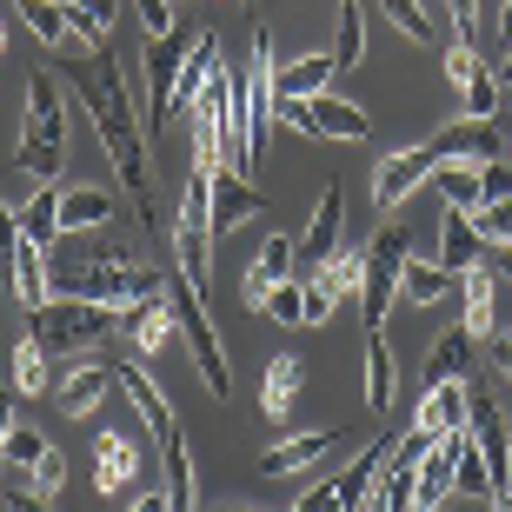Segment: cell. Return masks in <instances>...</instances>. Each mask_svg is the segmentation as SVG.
Returning a JSON list of instances; mask_svg holds the SVG:
<instances>
[{"label": "cell", "instance_id": "cell-1", "mask_svg": "<svg viewBox=\"0 0 512 512\" xmlns=\"http://www.w3.org/2000/svg\"><path fill=\"white\" fill-rule=\"evenodd\" d=\"M54 74L80 94V107H87V120H94V133H100V147L114 160V180L140 200V213H147L153 207V147H147V133H140V120H133V94H127V74H120V54L114 47L60 54Z\"/></svg>", "mask_w": 512, "mask_h": 512}, {"label": "cell", "instance_id": "cell-2", "mask_svg": "<svg viewBox=\"0 0 512 512\" xmlns=\"http://www.w3.org/2000/svg\"><path fill=\"white\" fill-rule=\"evenodd\" d=\"M54 286L67 300L127 306V300H147V293H167V273L147 260V240H140V247H107V253H94V260L54 266Z\"/></svg>", "mask_w": 512, "mask_h": 512}, {"label": "cell", "instance_id": "cell-3", "mask_svg": "<svg viewBox=\"0 0 512 512\" xmlns=\"http://www.w3.org/2000/svg\"><path fill=\"white\" fill-rule=\"evenodd\" d=\"M67 80L60 74H34L27 80V114H20V147L14 167L27 173V187H54L67 167Z\"/></svg>", "mask_w": 512, "mask_h": 512}, {"label": "cell", "instance_id": "cell-4", "mask_svg": "<svg viewBox=\"0 0 512 512\" xmlns=\"http://www.w3.org/2000/svg\"><path fill=\"white\" fill-rule=\"evenodd\" d=\"M27 340H40L54 360H94L107 346L120 340V306H100V300H47L34 306V320H27Z\"/></svg>", "mask_w": 512, "mask_h": 512}, {"label": "cell", "instance_id": "cell-5", "mask_svg": "<svg viewBox=\"0 0 512 512\" xmlns=\"http://www.w3.org/2000/svg\"><path fill=\"white\" fill-rule=\"evenodd\" d=\"M173 273L193 280V293H207L213 280V167L193 160L180 207H173Z\"/></svg>", "mask_w": 512, "mask_h": 512}, {"label": "cell", "instance_id": "cell-6", "mask_svg": "<svg viewBox=\"0 0 512 512\" xmlns=\"http://www.w3.org/2000/svg\"><path fill=\"white\" fill-rule=\"evenodd\" d=\"M167 300H173V320H180V333H187V346H193V373L207 380L213 399H233V366H227L220 333H213L207 293H193V280H180V273H173V280H167Z\"/></svg>", "mask_w": 512, "mask_h": 512}, {"label": "cell", "instance_id": "cell-7", "mask_svg": "<svg viewBox=\"0 0 512 512\" xmlns=\"http://www.w3.org/2000/svg\"><path fill=\"white\" fill-rule=\"evenodd\" d=\"M273 40H266V27H253V47H247V74H233V107H240V133H247V160L260 167L266 153V127H273V100H280V87H273Z\"/></svg>", "mask_w": 512, "mask_h": 512}, {"label": "cell", "instance_id": "cell-8", "mask_svg": "<svg viewBox=\"0 0 512 512\" xmlns=\"http://www.w3.org/2000/svg\"><path fill=\"white\" fill-rule=\"evenodd\" d=\"M406 260H413V247H406V227H399V220H386V227L366 240V253H360V313H366V326H380L386 313H393Z\"/></svg>", "mask_w": 512, "mask_h": 512}, {"label": "cell", "instance_id": "cell-9", "mask_svg": "<svg viewBox=\"0 0 512 512\" xmlns=\"http://www.w3.org/2000/svg\"><path fill=\"white\" fill-rule=\"evenodd\" d=\"M187 54H193V34H180V27L147 47V147H153V133L173 120V87H180Z\"/></svg>", "mask_w": 512, "mask_h": 512}, {"label": "cell", "instance_id": "cell-10", "mask_svg": "<svg viewBox=\"0 0 512 512\" xmlns=\"http://www.w3.org/2000/svg\"><path fill=\"white\" fill-rule=\"evenodd\" d=\"M446 80L459 87V114L466 120H493L499 114V74L479 60L473 40H453V47H446Z\"/></svg>", "mask_w": 512, "mask_h": 512}, {"label": "cell", "instance_id": "cell-11", "mask_svg": "<svg viewBox=\"0 0 512 512\" xmlns=\"http://www.w3.org/2000/svg\"><path fill=\"white\" fill-rule=\"evenodd\" d=\"M433 167H439V153L426 147V140H419V147L386 153V160H380V173H373V207H380V213H393V207H399V200H406L413 187H426V180H433Z\"/></svg>", "mask_w": 512, "mask_h": 512}, {"label": "cell", "instance_id": "cell-12", "mask_svg": "<svg viewBox=\"0 0 512 512\" xmlns=\"http://www.w3.org/2000/svg\"><path fill=\"white\" fill-rule=\"evenodd\" d=\"M346 426H313V433L300 439H280V446H266L260 453V479H286V473H306V466H320V459H333L346 446Z\"/></svg>", "mask_w": 512, "mask_h": 512}, {"label": "cell", "instance_id": "cell-13", "mask_svg": "<svg viewBox=\"0 0 512 512\" xmlns=\"http://www.w3.org/2000/svg\"><path fill=\"white\" fill-rule=\"evenodd\" d=\"M173 300L167 293H147V300H127L120 306V346H127V353H140V360H153V353H160V346L173 340Z\"/></svg>", "mask_w": 512, "mask_h": 512}, {"label": "cell", "instance_id": "cell-14", "mask_svg": "<svg viewBox=\"0 0 512 512\" xmlns=\"http://www.w3.org/2000/svg\"><path fill=\"white\" fill-rule=\"evenodd\" d=\"M473 419V386L466 380H439V386H419V406H413V426L426 439H453L459 426Z\"/></svg>", "mask_w": 512, "mask_h": 512}, {"label": "cell", "instance_id": "cell-15", "mask_svg": "<svg viewBox=\"0 0 512 512\" xmlns=\"http://www.w3.org/2000/svg\"><path fill=\"white\" fill-rule=\"evenodd\" d=\"M114 373H120V393L133 399V413L147 419V433H153V439L180 433V426H173V399L160 393V380H153V373H147V360H140V353H127V360H120Z\"/></svg>", "mask_w": 512, "mask_h": 512}, {"label": "cell", "instance_id": "cell-16", "mask_svg": "<svg viewBox=\"0 0 512 512\" xmlns=\"http://www.w3.org/2000/svg\"><path fill=\"white\" fill-rule=\"evenodd\" d=\"M426 147H433L439 160H479V167H486V160H506V140H499L493 120H466V114H459L453 127H439Z\"/></svg>", "mask_w": 512, "mask_h": 512}, {"label": "cell", "instance_id": "cell-17", "mask_svg": "<svg viewBox=\"0 0 512 512\" xmlns=\"http://www.w3.org/2000/svg\"><path fill=\"white\" fill-rule=\"evenodd\" d=\"M340 207H346L340 187H326L320 193V213H313V227H306L300 247H293V273H300V280H306V273H320V266L340 253Z\"/></svg>", "mask_w": 512, "mask_h": 512}, {"label": "cell", "instance_id": "cell-18", "mask_svg": "<svg viewBox=\"0 0 512 512\" xmlns=\"http://www.w3.org/2000/svg\"><path fill=\"white\" fill-rule=\"evenodd\" d=\"M459 300H466V320H459V326H466L473 340H493V333H499V273L486 260L459 273Z\"/></svg>", "mask_w": 512, "mask_h": 512}, {"label": "cell", "instance_id": "cell-19", "mask_svg": "<svg viewBox=\"0 0 512 512\" xmlns=\"http://www.w3.org/2000/svg\"><path fill=\"white\" fill-rule=\"evenodd\" d=\"M253 213H266V193L247 187L233 167H213V233H233V227H247Z\"/></svg>", "mask_w": 512, "mask_h": 512}, {"label": "cell", "instance_id": "cell-20", "mask_svg": "<svg viewBox=\"0 0 512 512\" xmlns=\"http://www.w3.org/2000/svg\"><path fill=\"white\" fill-rule=\"evenodd\" d=\"M107 386H120V373H114V360H74V373L60 380V413L67 419H80V413H94L100 399H107Z\"/></svg>", "mask_w": 512, "mask_h": 512}, {"label": "cell", "instance_id": "cell-21", "mask_svg": "<svg viewBox=\"0 0 512 512\" xmlns=\"http://www.w3.org/2000/svg\"><path fill=\"white\" fill-rule=\"evenodd\" d=\"M213 67H220V34H213V27H200V34H193L187 67H180V87H173V114H193V107H200Z\"/></svg>", "mask_w": 512, "mask_h": 512}, {"label": "cell", "instance_id": "cell-22", "mask_svg": "<svg viewBox=\"0 0 512 512\" xmlns=\"http://www.w3.org/2000/svg\"><path fill=\"white\" fill-rule=\"evenodd\" d=\"M306 386V366L293 360V353H273L266 360V380H260V413L280 426V419H293V399H300Z\"/></svg>", "mask_w": 512, "mask_h": 512}, {"label": "cell", "instance_id": "cell-23", "mask_svg": "<svg viewBox=\"0 0 512 512\" xmlns=\"http://www.w3.org/2000/svg\"><path fill=\"white\" fill-rule=\"evenodd\" d=\"M479 253H486V240H479V227H473V213H459V207H446V220H439V266L446 273H466V266H479Z\"/></svg>", "mask_w": 512, "mask_h": 512}, {"label": "cell", "instance_id": "cell-24", "mask_svg": "<svg viewBox=\"0 0 512 512\" xmlns=\"http://www.w3.org/2000/svg\"><path fill=\"white\" fill-rule=\"evenodd\" d=\"M127 479H140V446L127 433H100L94 439V486L100 493H120Z\"/></svg>", "mask_w": 512, "mask_h": 512}, {"label": "cell", "instance_id": "cell-25", "mask_svg": "<svg viewBox=\"0 0 512 512\" xmlns=\"http://www.w3.org/2000/svg\"><path fill=\"white\" fill-rule=\"evenodd\" d=\"M333 74H340L333 54H300L293 67L273 74V87H280V100H313V94H333Z\"/></svg>", "mask_w": 512, "mask_h": 512}, {"label": "cell", "instance_id": "cell-26", "mask_svg": "<svg viewBox=\"0 0 512 512\" xmlns=\"http://www.w3.org/2000/svg\"><path fill=\"white\" fill-rule=\"evenodd\" d=\"M14 227H20V240L54 247V240H60V187H34V193H27V200L14 207Z\"/></svg>", "mask_w": 512, "mask_h": 512}, {"label": "cell", "instance_id": "cell-27", "mask_svg": "<svg viewBox=\"0 0 512 512\" xmlns=\"http://www.w3.org/2000/svg\"><path fill=\"white\" fill-rule=\"evenodd\" d=\"M280 280H293V240H286V233H273V240L260 247V260H253L247 286H240V300H247V306H260V300H266V293H273Z\"/></svg>", "mask_w": 512, "mask_h": 512}, {"label": "cell", "instance_id": "cell-28", "mask_svg": "<svg viewBox=\"0 0 512 512\" xmlns=\"http://www.w3.org/2000/svg\"><path fill=\"white\" fill-rule=\"evenodd\" d=\"M399 393V366H393V346H386L380 326H366V406L373 413H386Z\"/></svg>", "mask_w": 512, "mask_h": 512}, {"label": "cell", "instance_id": "cell-29", "mask_svg": "<svg viewBox=\"0 0 512 512\" xmlns=\"http://www.w3.org/2000/svg\"><path fill=\"white\" fill-rule=\"evenodd\" d=\"M446 453H453V486L466 499H486L493 506V479H486V459H479V439H473V426H459L453 439H446Z\"/></svg>", "mask_w": 512, "mask_h": 512}, {"label": "cell", "instance_id": "cell-30", "mask_svg": "<svg viewBox=\"0 0 512 512\" xmlns=\"http://www.w3.org/2000/svg\"><path fill=\"white\" fill-rule=\"evenodd\" d=\"M114 220V193L107 187H60V233L107 227Z\"/></svg>", "mask_w": 512, "mask_h": 512}, {"label": "cell", "instance_id": "cell-31", "mask_svg": "<svg viewBox=\"0 0 512 512\" xmlns=\"http://www.w3.org/2000/svg\"><path fill=\"white\" fill-rule=\"evenodd\" d=\"M453 453H446V439H439L433 453L419 459V486H413V512H439L446 499H453Z\"/></svg>", "mask_w": 512, "mask_h": 512}, {"label": "cell", "instance_id": "cell-32", "mask_svg": "<svg viewBox=\"0 0 512 512\" xmlns=\"http://www.w3.org/2000/svg\"><path fill=\"white\" fill-rule=\"evenodd\" d=\"M466 373H473V333H466V326H453V333H439L433 353H426V386L466 380Z\"/></svg>", "mask_w": 512, "mask_h": 512}, {"label": "cell", "instance_id": "cell-33", "mask_svg": "<svg viewBox=\"0 0 512 512\" xmlns=\"http://www.w3.org/2000/svg\"><path fill=\"white\" fill-rule=\"evenodd\" d=\"M20 20L40 34V47L67 54L74 47V20H67V0H20Z\"/></svg>", "mask_w": 512, "mask_h": 512}, {"label": "cell", "instance_id": "cell-34", "mask_svg": "<svg viewBox=\"0 0 512 512\" xmlns=\"http://www.w3.org/2000/svg\"><path fill=\"white\" fill-rule=\"evenodd\" d=\"M433 187L446 207L459 213H479V160H439L433 167Z\"/></svg>", "mask_w": 512, "mask_h": 512}, {"label": "cell", "instance_id": "cell-35", "mask_svg": "<svg viewBox=\"0 0 512 512\" xmlns=\"http://www.w3.org/2000/svg\"><path fill=\"white\" fill-rule=\"evenodd\" d=\"M453 286H459V280H453L439 260H406V273H399V293H406L413 306H439Z\"/></svg>", "mask_w": 512, "mask_h": 512}, {"label": "cell", "instance_id": "cell-36", "mask_svg": "<svg viewBox=\"0 0 512 512\" xmlns=\"http://www.w3.org/2000/svg\"><path fill=\"white\" fill-rule=\"evenodd\" d=\"M67 20H74V40L107 47V27L120 20V0H67Z\"/></svg>", "mask_w": 512, "mask_h": 512}, {"label": "cell", "instance_id": "cell-37", "mask_svg": "<svg viewBox=\"0 0 512 512\" xmlns=\"http://www.w3.org/2000/svg\"><path fill=\"white\" fill-rule=\"evenodd\" d=\"M54 453V446H47V433H34V426H14V433H7V446H0V473H34L40 459Z\"/></svg>", "mask_w": 512, "mask_h": 512}, {"label": "cell", "instance_id": "cell-38", "mask_svg": "<svg viewBox=\"0 0 512 512\" xmlns=\"http://www.w3.org/2000/svg\"><path fill=\"white\" fill-rule=\"evenodd\" d=\"M47 366H54V353H47V346H40V340H20L14 346V393H47V386H54V373H47Z\"/></svg>", "mask_w": 512, "mask_h": 512}, {"label": "cell", "instance_id": "cell-39", "mask_svg": "<svg viewBox=\"0 0 512 512\" xmlns=\"http://www.w3.org/2000/svg\"><path fill=\"white\" fill-rule=\"evenodd\" d=\"M333 60H340V67H360V60H366V14H360V0H340V40H333Z\"/></svg>", "mask_w": 512, "mask_h": 512}, {"label": "cell", "instance_id": "cell-40", "mask_svg": "<svg viewBox=\"0 0 512 512\" xmlns=\"http://www.w3.org/2000/svg\"><path fill=\"white\" fill-rule=\"evenodd\" d=\"M260 313H266V320H280V326H306V286H300V273L273 286V293L260 300Z\"/></svg>", "mask_w": 512, "mask_h": 512}, {"label": "cell", "instance_id": "cell-41", "mask_svg": "<svg viewBox=\"0 0 512 512\" xmlns=\"http://www.w3.org/2000/svg\"><path fill=\"white\" fill-rule=\"evenodd\" d=\"M380 14L393 20V27H399L406 40H433V14H426L419 0H380Z\"/></svg>", "mask_w": 512, "mask_h": 512}, {"label": "cell", "instance_id": "cell-42", "mask_svg": "<svg viewBox=\"0 0 512 512\" xmlns=\"http://www.w3.org/2000/svg\"><path fill=\"white\" fill-rule=\"evenodd\" d=\"M473 227L486 247H512V200H486V207L473 213Z\"/></svg>", "mask_w": 512, "mask_h": 512}, {"label": "cell", "instance_id": "cell-43", "mask_svg": "<svg viewBox=\"0 0 512 512\" xmlns=\"http://www.w3.org/2000/svg\"><path fill=\"white\" fill-rule=\"evenodd\" d=\"M14 479H20V473H14ZM27 486H34L40 499H54L60 486H67V459H60V453H47V459L34 466V473H27Z\"/></svg>", "mask_w": 512, "mask_h": 512}, {"label": "cell", "instance_id": "cell-44", "mask_svg": "<svg viewBox=\"0 0 512 512\" xmlns=\"http://www.w3.org/2000/svg\"><path fill=\"white\" fill-rule=\"evenodd\" d=\"M486 200H512V160H486L479 167V207Z\"/></svg>", "mask_w": 512, "mask_h": 512}, {"label": "cell", "instance_id": "cell-45", "mask_svg": "<svg viewBox=\"0 0 512 512\" xmlns=\"http://www.w3.org/2000/svg\"><path fill=\"white\" fill-rule=\"evenodd\" d=\"M0 512H54V499H40L27 479H14V486H0Z\"/></svg>", "mask_w": 512, "mask_h": 512}, {"label": "cell", "instance_id": "cell-46", "mask_svg": "<svg viewBox=\"0 0 512 512\" xmlns=\"http://www.w3.org/2000/svg\"><path fill=\"white\" fill-rule=\"evenodd\" d=\"M140 27H147V40L173 34V0H140Z\"/></svg>", "mask_w": 512, "mask_h": 512}, {"label": "cell", "instance_id": "cell-47", "mask_svg": "<svg viewBox=\"0 0 512 512\" xmlns=\"http://www.w3.org/2000/svg\"><path fill=\"white\" fill-rule=\"evenodd\" d=\"M446 14H453V40L479 34V0H446Z\"/></svg>", "mask_w": 512, "mask_h": 512}, {"label": "cell", "instance_id": "cell-48", "mask_svg": "<svg viewBox=\"0 0 512 512\" xmlns=\"http://www.w3.org/2000/svg\"><path fill=\"white\" fill-rule=\"evenodd\" d=\"M293 512H333V479H320V486H313V493H306Z\"/></svg>", "mask_w": 512, "mask_h": 512}, {"label": "cell", "instance_id": "cell-49", "mask_svg": "<svg viewBox=\"0 0 512 512\" xmlns=\"http://www.w3.org/2000/svg\"><path fill=\"white\" fill-rule=\"evenodd\" d=\"M14 386H0V446H7V433H14Z\"/></svg>", "mask_w": 512, "mask_h": 512}, {"label": "cell", "instance_id": "cell-50", "mask_svg": "<svg viewBox=\"0 0 512 512\" xmlns=\"http://www.w3.org/2000/svg\"><path fill=\"white\" fill-rule=\"evenodd\" d=\"M493 366H499V380H512V340H499V333H493Z\"/></svg>", "mask_w": 512, "mask_h": 512}, {"label": "cell", "instance_id": "cell-51", "mask_svg": "<svg viewBox=\"0 0 512 512\" xmlns=\"http://www.w3.org/2000/svg\"><path fill=\"white\" fill-rule=\"evenodd\" d=\"M127 512H167V493H140V499H133Z\"/></svg>", "mask_w": 512, "mask_h": 512}, {"label": "cell", "instance_id": "cell-52", "mask_svg": "<svg viewBox=\"0 0 512 512\" xmlns=\"http://www.w3.org/2000/svg\"><path fill=\"white\" fill-rule=\"evenodd\" d=\"M493 74H499V94H512V54H506V60H499Z\"/></svg>", "mask_w": 512, "mask_h": 512}, {"label": "cell", "instance_id": "cell-53", "mask_svg": "<svg viewBox=\"0 0 512 512\" xmlns=\"http://www.w3.org/2000/svg\"><path fill=\"white\" fill-rule=\"evenodd\" d=\"M499 40H506V47H512V0H506V7H499Z\"/></svg>", "mask_w": 512, "mask_h": 512}, {"label": "cell", "instance_id": "cell-54", "mask_svg": "<svg viewBox=\"0 0 512 512\" xmlns=\"http://www.w3.org/2000/svg\"><path fill=\"white\" fill-rule=\"evenodd\" d=\"M493 273H499V280H512V247H499V260H493Z\"/></svg>", "mask_w": 512, "mask_h": 512}, {"label": "cell", "instance_id": "cell-55", "mask_svg": "<svg viewBox=\"0 0 512 512\" xmlns=\"http://www.w3.org/2000/svg\"><path fill=\"white\" fill-rule=\"evenodd\" d=\"M439 512H479V506H466V493H459V506H453V499H446V506H439ZM486 512H493V506H486Z\"/></svg>", "mask_w": 512, "mask_h": 512}, {"label": "cell", "instance_id": "cell-56", "mask_svg": "<svg viewBox=\"0 0 512 512\" xmlns=\"http://www.w3.org/2000/svg\"><path fill=\"white\" fill-rule=\"evenodd\" d=\"M0 47H7V27H0Z\"/></svg>", "mask_w": 512, "mask_h": 512}, {"label": "cell", "instance_id": "cell-57", "mask_svg": "<svg viewBox=\"0 0 512 512\" xmlns=\"http://www.w3.org/2000/svg\"><path fill=\"white\" fill-rule=\"evenodd\" d=\"M499 340H512V333H499Z\"/></svg>", "mask_w": 512, "mask_h": 512}, {"label": "cell", "instance_id": "cell-58", "mask_svg": "<svg viewBox=\"0 0 512 512\" xmlns=\"http://www.w3.org/2000/svg\"><path fill=\"white\" fill-rule=\"evenodd\" d=\"M506 54H512V47H506Z\"/></svg>", "mask_w": 512, "mask_h": 512}, {"label": "cell", "instance_id": "cell-59", "mask_svg": "<svg viewBox=\"0 0 512 512\" xmlns=\"http://www.w3.org/2000/svg\"><path fill=\"white\" fill-rule=\"evenodd\" d=\"M233 512H240V506H233Z\"/></svg>", "mask_w": 512, "mask_h": 512}]
</instances>
